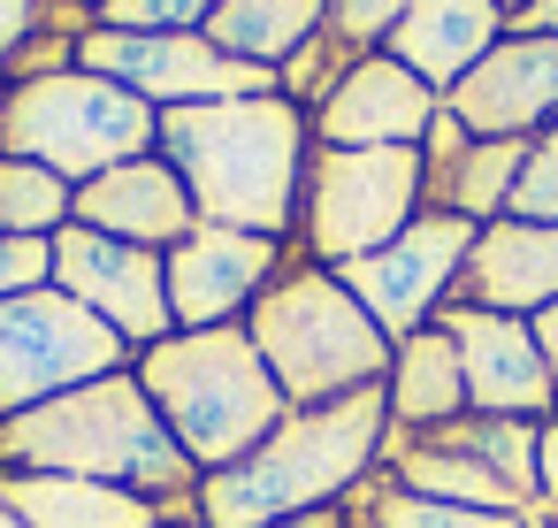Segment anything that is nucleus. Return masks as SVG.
Wrapping results in <instances>:
<instances>
[{"label":"nucleus","mask_w":558,"mask_h":528,"mask_svg":"<svg viewBox=\"0 0 558 528\" xmlns=\"http://www.w3.org/2000/svg\"><path fill=\"white\" fill-rule=\"evenodd\" d=\"M154 154L184 177L199 223L253 230V238L299 230V192H306V161H314V123L299 100L253 93V100L169 108Z\"/></svg>","instance_id":"obj_1"},{"label":"nucleus","mask_w":558,"mask_h":528,"mask_svg":"<svg viewBox=\"0 0 558 528\" xmlns=\"http://www.w3.org/2000/svg\"><path fill=\"white\" fill-rule=\"evenodd\" d=\"M0 475H85V482H116L138 490L154 505H169L177 520H192V490L199 467L184 459V444L169 436V421L154 413L138 368L93 375L16 421H0Z\"/></svg>","instance_id":"obj_2"},{"label":"nucleus","mask_w":558,"mask_h":528,"mask_svg":"<svg viewBox=\"0 0 558 528\" xmlns=\"http://www.w3.org/2000/svg\"><path fill=\"white\" fill-rule=\"evenodd\" d=\"M383 436H390L383 383L375 391H352V398H329V406H291L245 459L199 475L192 520L199 528H276L291 513L344 505L375 475Z\"/></svg>","instance_id":"obj_3"},{"label":"nucleus","mask_w":558,"mask_h":528,"mask_svg":"<svg viewBox=\"0 0 558 528\" xmlns=\"http://www.w3.org/2000/svg\"><path fill=\"white\" fill-rule=\"evenodd\" d=\"M138 383L154 398V413L169 421V436L184 444V459L199 475L245 459L283 413L291 398L276 391L260 345L245 337V322H222V329H169L161 345H146L138 360Z\"/></svg>","instance_id":"obj_4"},{"label":"nucleus","mask_w":558,"mask_h":528,"mask_svg":"<svg viewBox=\"0 0 558 528\" xmlns=\"http://www.w3.org/2000/svg\"><path fill=\"white\" fill-rule=\"evenodd\" d=\"M245 337L260 345L276 391L291 406H329V398L375 391L390 375V352H398L375 329V314L344 291V276L314 268V261H283V276L245 314Z\"/></svg>","instance_id":"obj_5"},{"label":"nucleus","mask_w":558,"mask_h":528,"mask_svg":"<svg viewBox=\"0 0 558 528\" xmlns=\"http://www.w3.org/2000/svg\"><path fill=\"white\" fill-rule=\"evenodd\" d=\"M161 146V108H146L131 85L93 70H24L0 93V154L39 161L62 184H93L116 161H138Z\"/></svg>","instance_id":"obj_6"},{"label":"nucleus","mask_w":558,"mask_h":528,"mask_svg":"<svg viewBox=\"0 0 558 528\" xmlns=\"http://www.w3.org/2000/svg\"><path fill=\"white\" fill-rule=\"evenodd\" d=\"M428 215L421 146H314L299 192V245L314 268H352Z\"/></svg>","instance_id":"obj_7"},{"label":"nucleus","mask_w":558,"mask_h":528,"mask_svg":"<svg viewBox=\"0 0 558 528\" xmlns=\"http://www.w3.org/2000/svg\"><path fill=\"white\" fill-rule=\"evenodd\" d=\"M131 360L138 352L108 322H93L77 299H62L54 284L0 299V421H16V413H32L93 375H116Z\"/></svg>","instance_id":"obj_8"},{"label":"nucleus","mask_w":558,"mask_h":528,"mask_svg":"<svg viewBox=\"0 0 558 528\" xmlns=\"http://www.w3.org/2000/svg\"><path fill=\"white\" fill-rule=\"evenodd\" d=\"M77 70L131 85L146 108H207V100H253L276 93V70H253L238 55H222L207 32H85L77 39Z\"/></svg>","instance_id":"obj_9"},{"label":"nucleus","mask_w":558,"mask_h":528,"mask_svg":"<svg viewBox=\"0 0 558 528\" xmlns=\"http://www.w3.org/2000/svg\"><path fill=\"white\" fill-rule=\"evenodd\" d=\"M466 253H474V223L428 207V215H413L383 253H367V261H352V268H337V276H344V291L375 314V329L398 345V337L428 329V322L451 307Z\"/></svg>","instance_id":"obj_10"},{"label":"nucleus","mask_w":558,"mask_h":528,"mask_svg":"<svg viewBox=\"0 0 558 528\" xmlns=\"http://www.w3.org/2000/svg\"><path fill=\"white\" fill-rule=\"evenodd\" d=\"M54 291L77 299L93 322H108L131 352H146V345H161V337L177 329L161 253L123 245V238H100V230H85V223L54 230Z\"/></svg>","instance_id":"obj_11"},{"label":"nucleus","mask_w":558,"mask_h":528,"mask_svg":"<svg viewBox=\"0 0 558 528\" xmlns=\"http://www.w3.org/2000/svg\"><path fill=\"white\" fill-rule=\"evenodd\" d=\"M161 268H169V314H177V329H222V322H245L260 307V291L283 276V238L192 223L161 253Z\"/></svg>","instance_id":"obj_12"},{"label":"nucleus","mask_w":558,"mask_h":528,"mask_svg":"<svg viewBox=\"0 0 558 528\" xmlns=\"http://www.w3.org/2000/svg\"><path fill=\"white\" fill-rule=\"evenodd\" d=\"M459 345V375H466V413H497V421H550L558 413V375L535 345V329L520 314H489V307H444L436 314Z\"/></svg>","instance_id":"obj_13"},{"label":"nucleus","mask_w":558,"mask_h":528,"mask_svg":"<svg viewBox=\"0 0 558 528\" xmlns=\"http://www.w3.org/2000/svg\"><path fill=\"white\" fill-rule=\"evenodd\" d=\"M444 108H451L474 139H535L543 123H558V39L505 32V39L444 93Z\"/></svg>","instance_id":"obj_14"},{"label":"nucleus","mask_w":558,"mask_h":528,"mask_svg":"<svg viewBox=\"0 0 558 528\" xmlns=\"http://www.w3.org/2000/svg\"><path fill=\"white\" fill-rule=\"evenodd\" d=\"M436 108L444 93H428L398 55H360L306 123H314V146H421Z\"/></svg>","instance_id":"obj_15"},{"label":"nucleus","mask_w":558,"mask_h":528,"mask_svg":"<svg viewBox=\"0 0 558 528\" xmlns=\"http://www.w3.org/2000/svg\"><path fill=\"white\" fill-rule=\"evenodd\" d=\"M550 299H558V223H520V215L482 223L451 307H489V314L535 322Z\"/></svg>","instance_id":"obj_16"},{"label":"nucleus","mask_w":558,"mask_h":528,"mask_svg":"<svg viewBox=\"0 0 558 528\" xmlns=\"http://www.w3.org/2000/svg\"><path fill=\"white\" fill-rule=\"evenodd\" d=\"M70 223H85V230H100V238H123V245H146V253H169L199 215H192L184 177H177L161 154H138V161H116L108 177L77 184Z\"/></svg>","instance_id":"obj_17"},{"label":"nucleus","mask_w":558,"mask_h":528,"mask_svg":"<svg viewBox=\"0 0 558 528\" xmlns=\"http://www.w3.org/2000/svg\"><path fill=\"white\" fill-rule=\"evenodd\" d=\"M497 39H505V9H497V0H413L383 55H398L428 93H451Z\"/></svg>","instance_id":"obj_18"},{"label":"nucleus","mask_w":558,"mask_h":528,"mask_svg":"<svg viewBox=\"0 0 558 528\" xmlns=\"http://www.w3.org/2000/svg\"><path fill=\"white\" fill-rule=\"evenodd\" d=\"M0 497L16 505L24 528H154L177 520L169 505L116 490V482H85V475H0Z\"/></svg>","instance_id":"obj_19"},{"label":"nucleus","mask_w":558,"mask_h":528,"mask_svg":"<svg viewBox=\"0 0 558 528\" xmlns=\"http://www.w3.org/2000/svg\"><path fill=\"white\" fill-rule=\"evenodd\" d=\"M383 398H390V429H444L466 413V375H459V345L444 322L398 337L390 352V375H383Z\"/></svg>","instance_id":"obj_20"},{"label":"nucleus","mask_w":558,"mask_h":528,"mask_svg":"<svg viewBox=\"0 0 558 528\" xmlns=\"http://www.w3.org/2000/svg\"><path fill=\"white\" fill-rule=\"evenodd\" d=\"M322 24H329V0H215L207 39L253 70H283Z\"/></svg>","instance_id":"obj_21"},{"label":"nucleus","mask_w":558,"mask_h":528,"mask_svg":"<svg viewBox=\"0 0 558 528\" xmlns=\"http://www.w3.org/2000/svg\"><path fill=\"white\" fill-rule=\"evenodd\" d=\"M520 161H527V139H474L451 169H436V177H428V207L466 215V223L482 230V223H497V215L512 207Z\"/></svg>","instance_id":"obj_22"},{"label":"nucleus","mask_w":558,"mask_h":528,"mask_svg":"<svg viewBox=\"0 0 558 528\" xmlns=\"http://www.w3.org/2000/svg\"><path fill=\"white\" fill-rule=\"evenodd\" d=\"M344 520H352V528H527V513H482V505L413 497V490H398L383 467L344 497Z\"/></svg>","instance_id":"obj_23"},{"label":"nucleus","mask_w":558,"mask_h":528,"mask_svg":"<svg viewBox=\"0 0 558 528\" xmlns=\"http://www.w3.org/2000/svg\"><path fill=\"white\" fill-rule=\"evenodd\" d=\"M535 429L543 421H497V413H459V421H444V429H421V436H444V444H459V452H474L527 513H535Z\"/></svg>","instance_id":"obj_24"},{"label":"nucleus","mask_w":558,"mask_h":528,"mask_svg":"<svg viewBox=\"0 0 558 528\" xmlns=\"http://www.w3.org/2000/svg\"><path fill=\"white\" fill-rule=\"evenodd\" d=\"M70 200H77V184H62L54 169L0 154V238H54V230H70Z\"/></svg>","instance_id":"obj_25"},{"label":"nucleus","mask_w":558,"mask_h":528,"mask_svg":"<svg viewBox=\"0 0 558 528\" xmlns=\"http://www.w3.org/2000/svg\"><path fill=\"white\" fill-rule=\"evenodd\" d=\"M520 223H558V123H543L527 139V161H520V184H512V207Z\"/></svg>","instance_id":"obj_26"},{"label":"nucleus","mask_w":558,"mask_h":528,"mask_svg":"<svg viewBox=\"0 0 558 528\" xmlns=\"http://www.w3.org/2000/svg\"><path fill=\"white\" fill-rule=\"evenodd\" d=\"M413 0H329V32L352 47V55H383L390 32L405 24Z\"/></svg>","instance_id":"obj_27"},{"label":"nucleus","mask_w":558,"mask_h":528,"mask_svg":"<svg viewBox=\"0 0 558 528\" xmlns=\"http://www.w3.org/2000/svg\"><path fill=\"white\" fill-rule=\"evenodd\" d=\"M215 0H108V32H207Z\"/></svg>","instance_id":"obj_28"},{"label":"nucleus","mask_w":558,"mask_h":528,"mask_svg":"<svg viewBox=\"0 0 558 528\" xmlns=\"http://www.w3.org/2000/svg\"><path fill=\"white\" fill-rule=\"evenodd\" d=\"M54 284V238H0V299Z\"/></svg>","instance_id":"obj_29"},{"label":"nucleus","mask_w":558,"mask_h":528,"mask_svg":"<svg viewBox=\"0 0 558 528\" xmlns=\"http://www.w3.org/2000/svg\"><path fill=\"white\" fill-rule=\"evenodd\" d=\"M466 146H474V131H466V123H459L451 108H436V123L421 131V161H428V177H436V169H451V161H459Z\"/></svg>","instance_id":"obj_30"},{"label":"nucleus","mask_w":558,"mask_h":528,"mask_svg":"<svg viewBox=\"0 0 558 528\" xmlns=\"http://www.w3.org/2000/svg\"><path fill=\"white\" fill-rule=\"evenodd\" d=\"M535 513H558V413L535 429Z\"/></svg>","instance_id":"obj_31"},{"label":"nucleus","mask_w":558,"mask_h":528,"mask_svg":"<svg viewBox=\"0 0 558 528\" xmlns=\"http://www.w3.org/2000/svg\"><path fill=\"white\" fill-rule=\"evenodd\" d=\"M505 32H535V39H558V0H527V9L505 16Z\"/></svg>","instance_id":"obj_32"},{"label":"nucleus","mask_w":558,"mask_h":528,"mask_svg":"<svg viewBox=\"0 0 558 528\" xmlns=\"http://www.w3.org/2000/svg\"><path fill=\"white\" fill-rule=\"evenodd\" d=\"M32 9H39V0H0V55H16V47H24Z\"/></svg>","instance_id":"obj_33"},{"label":"nucleus","mask_w":558,"mask_h":528,"mask_svg":"<svg viewBox=\"0 0 558 528\" xmlns=\"http://www.w3.org/2000/svg\"><path fill=\"white\" fill-rule=\"evenodd\" d=\"M527 329H535V345H543V360H550V375H558V299H550V307H543Z\"/></svg>","instance_id":"obj_34"},{"label":"nucleus","mask_w":558,"mask_h":528,"mask_svg":"<svg viewBox=\"0 0 558 528\" xmlns=\"http://www.w3.org/2000/svg\"><path fill=\"white\" fill-rule=\"evenodd\" d=\"M276 528H352V520H344V505H314V513H291Z\"/></svg>","instance_id":"obj_35"},{"label":"nucleus","mask_w":558,"mask_h":528,"mask_svg":"<svg viewBox=\"0 0 558 528\" xmlns=\"http://www.w3.org/2000/svg\"><path fill=\"white\" fill-rule=\"evenodd\" d=\"M0 528H24V520H16V505H9V497H0Z\"/></svg>","instance_id":"obj_36"},{"label":"nucleus","mask_w":558,"mask_h":528,"mask_svg":"<svg viewBox=\"0 0 558 528\" xmlns=\"http://www.w3.org/2000/svg\"><path fill=\"white\" fill-rule=\"evenodd\" d=\"M527 528H558V520H550V513H527Z\"/></svg>","instance_id":"obj_37"},{"label":"nucleus","mask_w":558,"mask_h":528,"mask_svg":"<svg viewBox=\"0 0 558 528\" xmlns=\"http://www.w3.org/2000/svg\"><path fill=\"white\" fill-rule=\"evenodd\" d=\"M154 528H199V520H154Z\"/></svg>","instance_id":"obj_38"},{"label":"nucleus","mask_w":558,"mask_h":528,"mask_svg":"<svg viewBox=\"0 0 558 528\" xmlns=\"http://www.w3.org/2000/svg\"><path fill=\"white\" fill-rule=\"evenodd\" d=\"M497 9H505V16H512V9H527V0H497Z\"/></svg>","instance_id":"obj_39"}]
</instances>
